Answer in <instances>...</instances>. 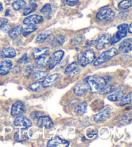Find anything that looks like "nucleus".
<instances>
[{
  "label": "nucleus",
  "mask_w": 132,
  "mask_h": 147,
  "mask_svg": "<svg viewBox=\"0 0 132 147\" xmlns=\"http://www.w3.org/2000/svg\"><path fill=\"white\" fill-rule=\"evenodd\" d=\"M86 81L91 92L93 93L100 92L107 85V82L105 78L98 75L90 76L87 77Z\"/></svg>",
  "instance_id": "f257e3e1"
},
{
  "label": "nucleus",
  "mask_w": 132,
  "mask_h": 147,
  "mask_svg": "<svg viewBox=\"0 0 132 147\" xmlns=\"http://www.w3.org/2000/svg\"><path fill=\"white\" fill-rule=\"evenodd\" d=\"M95 54L92 49H88L80 53L77 56V60L81 66H86L95 60Z\"/></svg>",
  "instance_id": "f03ea898"
},
{
  "label": "nucleus",
  "mask_w": 132,
  "mask_h": 147,
  "mask_svg": "<svg viewBox=\"0 0 132 147\" xmlns=\"http://www.w3.org/2000/svg\"><path fill=\"white\" fill-rule=\"evenodd\" d=\"M117 54V50L115 48H111V49L106 51L103 52L102 54L95 60L94 62H93V65H94V66H99V65L108 62V60L111 59V58L115 57V56H116Z\"/></svg>",
  "instance_id": "7ed1b4c3"
},
{
  "label": "nucleus",
  "mask_w": 132,
  "mask_h": 147,
  "mask_svg": "<svg viewBox=\"0 0 132 147\" xmlns=\"http://www.w3.org/2000/svg\"><path fill=\"white\" fill-rule=\"evenodd\" d=\"M128 25L126 24L119 25L117 27V32L111 38V44H116L117 42L120 41L122 38L125 37L128 34Z\"/></svg>",
  "instance_id": "20e7f679"
},
{
  "label": "nucleus",
  "mask_w": 132,
  "mask_h": 147,
  "mask_svg": "<svg viewBox=\"0 0 132 147\" xmlns=\"http://www.w3.org/2000/svg\"><path fill=\"white\" fill-rule=\"evenodd\" d=\"M114 17H115V13L113 10L110 8H104L101 9L96 16L97 19L101 22L112 21Z\"/></svg>",
  "instance_id": "39448f33"
},
{
  "label": "nucleus",
  "mask_w": 132,
  "mask_h": 147,
  "mask_svg": "<svg viewBox=\"0 0 132 147\" xmlns=\"http://www.w3.org/2000/svg\"><path fill=\"white\" fill-rule=\"evenodd\" d=\"M25 112V105L21 100L15 102L11 109V115L14 117L21 116Z\"/></svg>",
  "instance_id": "423d86ee"
},
{
  "label": "nucleus",
  "mask_w": 132,
  "mask_h": 147,
  "mask_svg": "<svg viewBox=\"0 0 132 147\" xmlns=\"http://www.w3.org/2000/svg\"><path fill=\"white\" fill-rule=\"evenodd\" d=\"M65 52L62 50H59L53 53L52 57H50L49 62V69H52L58 65L63 59Z\"/></svg>",
  "instance_id": "0eeeda50"
},
{
  "label": "nucleus",
  "mask_w": 132,
  "mask_h": 147,
  "mask_svg": "<svg viewBox=\"0 0 132 147\" xmlns=\"http://www.w3.org/2000/svg\"><path fill=\"white\" fill-rule=\"evenodd\" d=\"M111 36L109 34L101 35L95 42V47L98 50H102L111 42Z\"/></svg>",
  "instance_id": "6e6552de"
},
{
  "label": "nucleus",
  "mask_w": 132,
  "mask_h": 147,
  "mask_svg": "<svg viewBox=\"0 0 132 147\" xmlns=\"http://www.w3.org/2000/svg\"><path fill=\"white\" fill-rule=\"evenodd\" d=\"M14 125L16 127L24 128L25 129H27L32 126V123L30 120L27 119L25 117L19 116L15 119L14 121Z\"/></svg>",
  "instance_id": "1a4fd4ad"
},
{
  "label": "nucleus",
  "mask_w": 132,
  "mask_h": 147,
  "mask_svg": "<svg viewBox=\"0 0 132 147\" xmlns=\"http://www.w3.org/2000/svg\"><path fill=\"white\" fill-rule=\"evenodd\" d=\"M69 141L64 140L59 137H55L49 141L47 146L50 147H67L69 146Z\"/></svg>",
  "instance_id": "9d476101"
},
{
  "label": "nucleus",
  "mask_w": 132,
  "mask_h": 147,
  "mask_svg": "<svg viewBox=\"0 0 132 147\" xmlns=\"http://www.w3.org/2000/svg\"><path fill=\"white\" fill-rule=\"evenodd\" d=\"M37 124L40 127L46 128H51L54 126V124L51 119L49 116H40L38 118Z\"/></svg>",
  "instance_id": "9b49d317"
},
{
  "label": "nucleus",
  "mask_w": 132,
  "mask_h": 147,
  "mask_svg": "<svg viewBox=\"0 0 132 147\" xmlns=\"http://www.w3.org/2000/svg\"><path fill=\"white\" fill-rule=\"evenodd\" d=\"M111 111V109L110 108H108L104 110L101 112L99 113L94 116V121L96 123H103L107 119L108 117L110 115Z\"/></svg>",
  "instance_id": "f8f14e48"
},
{
  "label": "nucleus",
  "mask_w": 132,
  "mask_h": 147,
  "mask_svg": "<svg viewBox=\"0 0 132 147\" xmlns=\"http://www.w3.org/2000/svg\"><path fill=\"white\" fill-rule=\"evenodd\" d=\"M12 67V62L9 60H4L0 62V75H5L10 72Z\"/></svg>",
  "instance_id": "ddd939ff"
},
{
  "label": "nucleus",
  "mask_w": 132,
  "mask_h": 147,
  "mask_svg": "<svg viewBox=\"0 0 132 147\" xmlns=\"http://www.w3.org/2000/svg\"><path fill=\"white\" fill-rule=\"evenodd\" d=\"M43 21V18L41 16L34 14L27 17L26 18L23 20V24L25 25H36L40 24V23H41Z\"/></svg>",
  "instance_id": "4468645a"
},
{
  "label": "nucleus",
  "mask_w": 132,
  "mask_h": 147,
  "mask_svg": "<svg viewBox=\"0 0 132 147\" xmlns=\"http://www.w3.org/2000/svg\"><path fill=\"white\" fill-rule=\"evenodd\" d=\"M88 92V86L86 84H79L73 88V92L79 97L85 95Z\"/></svg>",
  "instance_id": "2eb2a0df"
},
{
  "label": "nucleus",
  "mask_w": 132,
  "mask_h": 147,
  "mask_svg": "<svg viewBox=\"0 0 132 147\" xmlns=\"http://www.w3.org/2000/svg\"><path fill=\"white\" fill-rule=\"evenodd\" d=\"M0 55H1V57L3 58H11L16 57V52L13 47H9L3 48V49L1 51Z\"/></svg>",
  "instance_id": "dca6fc26"
},
{
  "label": "nucleus",
  "mask_w": 132,
  "mask_h": 147,
  "mask_svg": "<svg viewBox=\"0 0 132 147\" xmlns=\"http://www.w3.org/2000/svg\"><path fill=\"white\" fill-rule=\"evenodd\" d=\"M119 50L121 53H126L131 51V38H128L121 42L119 47Z\"/></svg>",
  "instance_id": "f3484780"
},
{
  "label": "nucleus",
  "mask_w": 132,
  "mask_h": 147,
  "mask_svg": "<svg viewBox=\"0 0 132 147\" xmlns=\"http://www.w3.org/2000/svg\"><path fill=\"white\" fill-rule=\"evenodd\" d=\"M65 42V38L61 34H58L55 36L54 38L50 42L51 46L54 48H56L59 46H62Z\"/></svg>",
  "instance_id": "a211bd4d"
},
{
  "label": "nucleus",
  "mask_w": 132,
  "mask_h": 147,
  "mask_svg": "<svg viewBox=\"0 0 132 147\" xmlns=\"http://www.w3.org/2000/svg\"><path fill=\"white\" fill-rule=\"evenodd\" d=\"M50 60V57L47 54H45L42 56H41L40 57L37 58L36 64L39 67H45L47 65L49 64Z\"/></svg>",
  "instance_id": "6ab92c4d"
},
{
  "label": "nucleus",
  "mask_w": 132,
  "mask_h": 147,
  "mask_svg": "<svg viewBox=\"0 0 132 147\" xmlns=\"http://www.w3.org/2000/svg\"><path fill=\"white\" fill-rule=\"evenodd\" d=\"M59 77V74L58 73H55L52 75L49 76V77H47L43 82H42L43 86L44 88H48L52 86L54 84V82L57 80V79Z\"/></svg>",
  "instance_id": "aec40b11"
},
{
  "label": "nucleus",
  "mask_w": 132,
  "mask_h": 147,
  "mask_svg": "<svg viewBox=\"0 0 132 147\" xmlns=\"http://www.w3.org/2000/svg\"><path fill=\"white\" fill-rule=\"evenodd\" d=\"M23 31V27L21 25H17L13 29L10 30L9 31V35L12 39H16L22 34Z\"/></svg>",
  "instance_id": "412c9836"
},
{
  "label": "nucleus",
  "mask_w": 132,
  "mask_h": 147,
  "mask_svg": "<svg viewBox=\"0 0 132 147\" xmlns=\"http://www.w3.org/2000/svg\"><path fill=\"white\" fill-rule=\"evenodd\" d=\"M49 47H43V48H36L34 49L32 52V56L35 59H37V58L40 57L41 56H42L49 52Z\"/></svg>",
  "instance_id": "4be33fe9"
},
{
  "label": "nucleus",
  "mask_w": 132,
  "mask_h": 147,
  "mask_svg": "<svg viewBox=\"0 0 132 147\" xmlns=\"http://www.w3.org/2000/svg\"><path fill=\"white\" fill-rule=\"evenodd\" d=\"M87 107V102H83L76 106L74 109V113L77 115H82L85 113Z\"/></svg>",
  "instance_id": "5701e85b"
},
{
  "label": "nucleus",
  "mask_w": 132,
  "mask_h": 147,
  "mask_svg": "<svg viewBox=\"0 0 132 147\" xmlns=\"http://www.w3.org/2000/svg\"><path fill=\"white\" fill-rule=\"evenodd\" d=\"M52 31H46L45 32H43L42 33L39 34L38 35L37 37L36 38V40L35 41L37 43V44H41V43H43L45 42V40H46L50 35L51 34Z\"/></svg>",
  "instance_id": "b1692460"
},
{
  "label": "nucleus",
  "mask_w": 132,
  "mask_h": 147,
  "mask_svg": "<svg viewBox=\"0 0 132 147\" xmlns=\"http://www.w3.org/2000/svg\"><path fill=\"white\" fill-rule=\"evenodd\" d=\"M27 5L26 1L24 0H16V1H14L12 4V8L14 9L15 11H19L21 9L24 8V7Z\"/></svg>",
  "instance_id": "393cba45"
},
{
  "label": "nucleus",
  "mask_w": 132,
  "mask_h": 147,
  "mask_svg": "<svg viewBox=\"0 0 132 147\" xmlns=\"http://www.w3.org/2000/svg\"><path fill=\"white\" fill-rule=\"evenodd\" d=\"M27 25L28 26L25 29H23L22 32L23 34V36L25 37H27L29 35L32 33V32H34L37 29V27L35 25L30 24Z\"/></svg>",
  "instance_id": "a878e982"
},
{
  "label": "nucleus",
  "mask_w": 132,
  "mask_h": 147,
  "mask_svg": "<svg viewBox=\"0 0 132 147\" xmlns=\"http://www.w3.org/2000/svg\"><path fill=\"white\" fill-rule=\"evenodd\" d=\"M124 93L123 92H118L115 93H113L112 95H109L108 97V99L112 102H116L119 100L122 99L123 98Z\"/></svg>",
  "instance_id": "bb28decb"
},
{
  "label": "nucleus",
  "mask_w": 132,
  "mask_h": 147,
  "mask_svg": "<svg viewBox=\"0 0 132 147\" xmlns=\"http://www.w3.org/2000/svg\"><path fill=\"white\" fill-rule=\"evenodd\" d=\"M48 75V73L42 71H37L33 74V79L34 80H40L43 78H46Z\"/></svg>",
  "instance_id": "cd10ccee"
},
{
  "label": "nucleus",
  "mask_w": 132,
  "mask_h": 147,
  "mask_svg": "<svg viewBox=\"0 0 132 147\" xmlns=\"http://www.w3.org/2000/svg\"><path fill=\"white\" fill-rule=\"evenodd\" d=\"M131 7V0H123L118 5V8L120 10L128 9Z\"/></svg>",
  "instance_id": "c85d7f7f"
},
{
  "label": "nucleus",
  "mask_w": 132,
  "mask_h": 147,
  "mask_svg": "<svg viewBox=\"0 0 132 147\" xmlns=\"http://www.w3.org/2000/svg\"><path fill=\"white\" fill-rule=\"evenodd\" d=\"M37 8V4H35V3L30 4L29 6L27 7L26 8L24 9L23 15L24 16H27V15L30 14V13H32V12H33L34 11H36Z\"/></svg>",
  "instance_id": "c756f323"
},
{
  "label": "nucleus",
  "mask_w": 132,
  "mask_h": 147,
  "mask_svg": "<svg viewBox=\"0 0 132 147\" xmlns=\"http://www.w3.org/2000/svg\"><path fill=\"white\" fill-rule=\"evenodd\" d=\"M41 13L45 15V16H49L52 12V7L50 4H46L45 6L43 7V8L41 9Z\"/></svg>",
  "instance_id": "7c9ffc66"
},
{
  "label": "nucleus",
  "mask_w": 132,
  "mask_h": 147,
  "mask_svg": "<svg viewBox=\"0 0 132 147\" xmlns=\"http://www.w3.org/2000/svg\"><path fill=\"white\" fill-rule=\"evenodd\" d=\"M78 67V64L76 62H73L72 64H70L66 68L65 73V74H69V73H71L74 71L75 69H77Z\"/></svg>",
  "instance_id": "2f4dec72"
},
{
  "label": "nucleus",
  "mask_w": 132,
  "mask_h": 147,
  "mask_svg": "<svg viewBox=\"0 0 132 147\" xmlns=\"http://www.w3.org/2000/svg\"><path fill=\"white\" fill-rule=\"evenodd\" d=\"M43 87L41 82H36L32 84L29 86V88L32 91L34 92H37V91L40 90Z\"/></svg>",
  "instance_id": "473e14b6"
},
{
  "label": "nucleus",
  "mask_w": 132,
  "mask_h": 147,
  "mask_svg": "<svg viewBox=\"0 0 132 147\" xmlns=\"http://www.w3.org/2000/svg\"><path fill=\"white\" fill-rule=\"evenodd\" d=\"M131 102V93H129L126 97L122 98L120 102V105L122 106H124L125 105H128V104Z\"/></svg>",
  "instance_id": "72a5a7b5"
},
{
  "label": "nucleus",
  "mask_w": 132,
  "mask_h": 147,
  "mask_svg": "<svg viewBox=\"0 0 132 147\" xmlns=\"http://www.w3.org/2000/svg\"><path fill=\"white\" fill-rule=\"evenodd\" d=\"M34 70V67L33 65H29L25 67V69L24 71V75L26 76L27 77H30L31 75Z\"/></svg>",
  "instance_id": "f704fd0d"
},
{
  "label": "nucleus",
  "mask_w": 132,
  "mask_h": 147,
  "mask_svg": "<svg viewBox=\"0 0 132 147\" xmlns=\"http://www.w3.org/2000/svg\"><path fill=\"white\" fill-rule=\"evenodd\" d=\"M115 91V88L113 86H108V87H106L103 88L102 90L100 91L101 94H107V93L113 92Z\"/></svg>",
  "instance_id": "c9c22d12"
},
{
  "label": "nucleus",
  "mask_w": 132,
  "mask_h": 147,
  "mask_svg": "<svg viewBox=\"0 0 132 147\" xmlns=\"http://www.w3.org/2000/svg\"><path fill=\"white\" fill-rule=\"evenodd\" d=\"M63 3L69 7H74L78 3L79 0H63Z\"/></svg>",
  "instance_id": "e433bc0d"
},
{
  "label": "nucleus",
  "mask_w": 132,
  "mask_h": 147,
  "mask_svg": "<svg viewBox=\"0 0 132 147\" xmlns=\"http://www.w3.org/2000/svg\"><path fill=\"white\" fill-rule=\"evenodd\" d=\"M29 58L28 57L27 54H25L21 58H20V59L18 60L17 63L21 64H25V63L29 62Z\"/></svg>",
  "instance_id": "4c0bfd02"
},
{
  "label": "nucleus",
  "mask_w": 132,
  "mask_h": 147,
  "mask_svg": "<svg viewBox=\"0 0 132 147\" xmlns=\"http://www.w3.org/2000/svg\"><path fill=\"white\" fill-rule=\"evenodd\" d=\"M42 113L41 112H39V111H35V112H32L31 113V117L33 119H35L39 118L40 116H41Z\"/></svg>",
  "instance_id": "58836bf2"
},
{
  "label": "nucleus",
  "mask_w": 132,
  "mask_h": 147,
  "mask_svg": "<svg viewBox=\"0 0 132 147\" xmlns=\"http://www.w3.org/2000/svg\"><path fill=\"white\" fill-rule=\"evenodd\" d=\"M83 42V38L82 37H77L75 38L74 40H73L72 41V44L74 45H77V44H79L80 43H81Z\"/></svg>",
  "instance_id": "ea45409f"
},
{
  "label": "nucleus",
  "mask_w": 132,
  "mask_h": 147,
  "mask_svg": "<svg viewBox=\"0 0 132 147\" xmlns=\"http://www.w3.org/2000/svg\"><path fill=\"white\" fill-rule=\"evenodd\" d=\"M128 14H129L128 12L123 11V12H120V13H119V18L120 19H124V18H126L127 16H128Z\"/></svg>",
  "instance_id": "a19ab883"
},
{
  "label": "nucleus",
  "mask_w": 132,
  "mask_h": 147,
  "mask_svg": "<svg viewBox=\"0 0 132 147\" xmlns=\"http://www.w3.org/2000/svg\"><path fill=\"white\" fill-rule=\"evenodd\" d=\"M7 23H8V20L4 18H0V28L3 27Z\"/></svg>",
  "instance_id": "79ce46f5"
},
{
  "label": "nucleus",
  "mask_w": 132,
  "mask_h": 147,
  "mask_svg": "<svg viewBox=\"0 0 132 147\" xmlns=\"http://www.w3.org/2000/svg\"><path fill=\"white\" fill-rule=\"evenodd\" d=\"M14 139H15V140L19 141V131H17V132H16V134H15V135H14Z\"/></svg>",
  "instance_id": "37998d69"
},
{
  "label": "nucleus",
  "mask_w": 132,
  "mask_h": 147,
  "mask_svg": "<svg viewBox=\"0 0 132 147\" xmlns=\"http://www.w3.org/2000/svg\"><path fill=\"white\" fill-rule=\"evenodd\" d=\"M131 25L132 24H130L128 26V31L129 32V33H131Z\"/></svg>",
  "instance_id": "c03bdc74"
},
{
  "label": "nucleus",
  "mask_w": 132,
  "mask_h": 147,
  "mask_svg": "<svg viewBox=\"0 0 132 147\" xmlns=\"http://www.w3.org/2000/svg\"><path fill=\"white\" fill-rule=\"evenodd\" d=\"M3 10V5H2L1 3H0V12H1Z\"/></svg>",
  "instance_id": "a18cd8bd"
},
{
  "label": "nucleus",
  "mask_w": 132,
  "mask_h": 147,
  "mask_svg": "<svg viewBox=\"0 0 132 147\" xmlns=\"http://www.w3.org/2000/svg\"><path fill=\"white\" fill-rule=\"evenodd\" d=\"M7 1H12V0H7Z\"/></svg>",
  "instance_id": "49530a36"
}]
</instances>
